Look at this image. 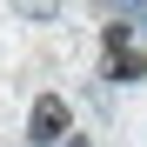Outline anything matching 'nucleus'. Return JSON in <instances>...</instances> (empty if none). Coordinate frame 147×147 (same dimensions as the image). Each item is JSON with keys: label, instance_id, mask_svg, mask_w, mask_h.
Returning <instances> with one entry per match:
<instances>
[{"label": "nucleus", "instance_id": "nucleus-1", "mask_svg": "<svg viewBox=\"0 0 147 147\" xmlns=\"http://www.w3.org/2000/svg\"><path fill=\"white\" fill-rule=\"evenodd\" d=\"M27 134H34L40 147L67 140V100H60V94H40V100H34V114H27Z\"/></svg>", "mask_w": 147, "mask_h": 147}, {"label": "nucleus", "instance_id": "nucleus-2", "mask_svg": "<svg viewBox=\"0 0 147 147\" xmlns=\"http://www.w3.org/2000/svg\"><path fill=\"white\" fill-rule=\"evenodd\" d=\"M140 67H147L140 54H114V80H140Z\"/></svg>", "mask_w": 147, "mask_h": 147}]
</instances>
